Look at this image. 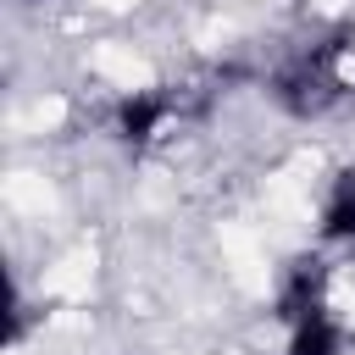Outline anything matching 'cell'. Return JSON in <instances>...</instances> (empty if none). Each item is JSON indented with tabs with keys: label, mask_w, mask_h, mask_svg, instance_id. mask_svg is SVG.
<instances>
[{
	"label": "cell",
	"mask_w": 355,
	"mask_h": 355,
	"mask_svg": "<svg viewBox=\"0 0 355 355\" xmlns=\"http://www.w3.org/2000/svg\"><path fill=\"white\" fill-rule=\"evenodd\" d=\"M272 100L283 116L294 122H316L327 116L344 94H355V44L349 39H322L300 55H288L277 72H272Z\"/></svg>",
	"instance_id": "6da1fadb"
},
{
	"label": "cell",
	"mask_w": 355,
	"mask_h": 355,
	"mask_svg": "<svg viewBox=\"0 0 355 355\" xmlns=\"http://www.w3.org/2000/svg\"><path fill=\"white\" fill-rule=\"evenodd\" d=\"M178 116V94L172 89H133V94H122L116 105H111V133L128 144V150H150L161 133H166V122Z\"/></svg>",
	"instance_id": "7a4b0ae2"
},
{
	"label": "cell",
	"mask_w": 355,
	"mask_h": 355,
	"mask_svg": "<svg viewBox=\"0 0 355 355\" xmlns=\"http://www.w3.org/2000/svg\"><path fill=\"white\" fill-rule=\"evenodd\" d=\"M277 322H294L311 305H327V261L322 255H300L277 272Z\"/></svg>",
	"instance_id": "3957f363"
},
{
	"label": "cell",
	"mask_w": 355,
	"mask_h": 355,
	"mask_svg": "<svg viewBox=\"0 0 355 355\" xmlns=\"http://www.w3.org/2000/svg\"><path fill=\"white\" fill-rule=\"evenodd\" d=\"M316 233H322V244L355 250V166H338V172L327 178V194H322Z\"/></svg>",
	"instance_id": "277c9868"
},
{
	"label": "cell",
	"mask_w": 355,
	"mask_h": 355,
	"mask_svg": "<svg viewBox=\"0 0 355 355\" xmlns=\"http://www.w3.org/2000/svg\"><path fill=\"white\" fill-rule=\"evenodd\" d=\"M283 327H288L283 355H344V322L333 316V305H311Z\"/></svg>",
	"instance_id": "5b68a950"
}]
</instances>
